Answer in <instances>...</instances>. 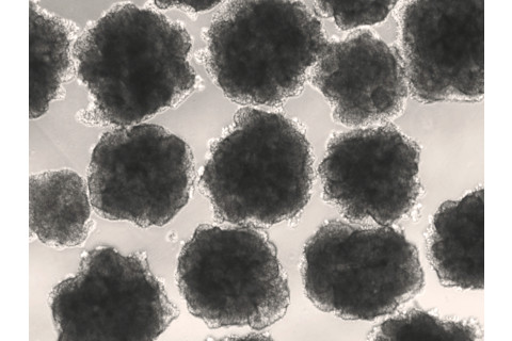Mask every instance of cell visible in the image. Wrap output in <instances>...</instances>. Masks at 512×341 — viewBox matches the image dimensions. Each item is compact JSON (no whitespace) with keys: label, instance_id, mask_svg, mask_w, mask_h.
<instances>
[{"label":"cell","instance_id":"14","mask_svg":"<svg viewBox=\"0 0 512 341\" xmlns=\"http://www.w3.org/2000/svg\"><path fill=\"white\" fill-rule=\"evenodd\" d=\"M480 338L482 333L475 323L443 320L416 308L382 322L367 337L370 340H478Z\"/></svg>","mask_w":512,"mask_h":341},{"label":"cell","instance_id":"10","mask_svg":"<svg viewBox=\"0 0 512 341\" xmlns=\"http://www.w3.org/2000/svg\"><path fill=\"white\" fill-rule=\"evenodd\" d=\"M311 80L330 104L335 121L348 127L396 119L409 95L399 51L368 30L328 42Z\"/></svg>","mask_w":512,"mask_h":341},{"label":"cell","instance_id":"12","mask_svg":"<svg viewBox=\"0 0 512 341\" xmlns=\"http://www.w3.org/2000/svg\"><path fill=\"white\" fill-rule=\"evenodd\" d=\"M91 205L88 186L72 170L30 176V232L46 246H82L91 232Z\"/></svg>","mask_w":512,"mask_h":341},{"label":"cell","instance_id":"13","mask_svg":"<svg viewBox=\"0 0 512 341\" xmlns=\"http://www.w3.org/2000/svg\"><path fill=\"white\" fill-rule=\"evenodd\" d=\"M75 24L29 4V117L45 115L76 69Z\"/></svg>","mask_w":512,"mask_h":341},{"label":"cell","instance_id":"5","mask_svg":"<svg viewBox=\"0 0 512 341\" xmlns=\"http://www.w3.org/2000/svg\"><path fill=\"white\" fill-rule=\"evenodd\" d=\"M176 282L188 311L211 329L264 330L291 303L277 249L255 226L200 225L179 256Z\"/></svg>","mask_w":512,"mask_h":341},{"label":"cell","instance_id":"7","mask_svg":"<svg viewBox=\"0 0 512 341\" xmlns=\"http://www.w3.org/2000/svg\"><path fill=\"white\" fill-rule=\"evenodd\" d=\"M58 340H154L179 317L139 254L98 247L50 296Z\"/></svg>","mask_w":512,"mask_h":341},{"label":"cell","instance_id":"4","mask_svg":"<svg viewBox=\"0 0 512 341\" xmlns=\"http://www.w3.org/2000/svg\"><path fill=\"white\" fill-rule=\"evenodd\" d=\"M304 291L325 313L372 321L390 315L425 285L418 249L392 226L330 221L304 247Z\"/></svg>","mask_w":512,"mask_h":341},{"label":"cell","instance_id":"11","mask_svg":"<svg viewBox=\"0 0 512 341\" xmlns=\"http://www.w3.org/2000/svg\"><path fill=\"white\" fill-rule=\"evenodd\" d=\"M429 261L445 287L485 286V191L443 203L431 221Z\"/></svg>","mask_w":512,"mask_h":341},{"label":"cell","instance_id":"8","mask_svg":"<svg viewBox=\"0 0 512 341\" xmlns=\"http://www.w3.org/2000/svg\"><path fill=\"white\" fill-rule=\"evenodd\" d=\"M421 149L393 124L333 136L319 166L324 199L352 222L391 226L420 197Z\"/></svg>","mask_w":512,"mask_h":341},{"label":"cell","instance_id":"3","mask_svg":"<svg viewBox=\"0 0 512 341\" xmlns=\"http://www.w3.org/2000/svg\"><path fill=\"white\" fill-rule=\"evenodd\" d=\"M328 41L300 2H231L206 32L215 84L244 106L279 107L299 95Z\"/></svg>","mask_w":512,"mask_h":341},{"label":"cell","instance_id":"6","mask_svg":"<svg viewBox=\"0 0 512 341\" xmlns=\"http://www.w3.org/2000/svg\"><path fill=\"white\" fill-rule=\"evenodd\" d=\"M195 180L189 145L165 127L139 124L112 129L96 143L88 189L100 217L147 229L180 214Z\"/></svg>","mask_w":512,"mask_h":341},{"label":"cell","instance_id":"16","mask_svg":"<svg viewBox=\"0 0 512 341\" xmlns=\"http://www.w3.org/2000/svg\"><path fill=\"white\" fill-rule=\"evenodd\" d=\"M221 3L216 2H191V3H179V2H156L154 3V6H156L158 9H170V8H176L183 10L185 12L189 13H198V12H204V11H210L217 6H219Z\"/></svg>","mask_w":512,"mask_h":341},{"label":"cell","instance_id":"2","mask_svg":"<svg viewBox=\"0 0 512 341\" xmlns=\"http://www.w3.org/2000/svg\"><path fill=\"white\" fill-rule=\"evenodd\" d=\"M314 156L300 125L252 107L211 148L200 187L215 217L237 226H271L296 219L310 202Z\"/></svg>","mask_w":512,"mask_h":341},{"label":"cell","instance_id":"9","mask_svg":"<svg viewBox=\"0 0 512 341\" xmlns=\"http://www.w3.org/2000/svg\"><path fill=\"white\" fill-rule=\"evenodd\" d=\"M409 93L425 105L485 94V2H408L399 12Z\"/></svg>","mask_w":512,"mask_h":341},{"label":"cell","instance_id":"1","mask_svg":"<svg viewBox=\"0 0 512 341\" xmlns=\"http://www.w3.org/2000/svg\"><path fill=\"white\" fill-rule=\"evenodd\" d=\"M185 27L150 8L111 7L74 47L78 78L91 103L92 125L131 127L174 108L197 88Z\"/></svg>","mask_w":512,"mask_h":341},{"label":"cell","instance_id":"15","mask_svg":"<svg viewBox=\"0 0 512 341\" xmlns=\"http://www.w3.org/2000/svg\"><path fill=\"white\" fill-rule=\"evenodd\" d=\"M396 2H316L315 7L333 19L341 30L375 25L386 21Z\"/></svg>","mask_w":512,"mask_h":341}]
</instances>
